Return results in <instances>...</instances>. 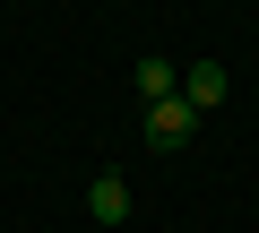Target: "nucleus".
<instances>
[{"instance_id":"1","label":"nucleus","mask_w":259,"mask_h":233,"mask_svg":"<svg viewBox=\"0 0 259 233\" xmlns=\"http://www.w3.org/2000/svg\"><path fill=\"white\" fill-rule=\"evenodd\" d=\"M190 130H199V112H190L182 95H164V104H147V147H156V156H173V147H190Z\"/></svg>"},{"instance_id":"2","label":"nucleus","mask_w":259,"mask_h":233,"mask_svg":"<svg viewBox=\"0 0 259 233\" xmlns=\"http://www.w3.org/2000/svg\"><path fill=\"white\" fill-rule=\"evenodd\" d=\"M225 86H233V78H225L216 61H190V69H182V104H190V112H216Z\"/></svg>"},{"instance_id":"3","label":"nucleus","mask_w":259,"mask_h":233,"mask_svg":"<svg viewBox=\"0 0 259 233\" xmlns=\"http://www.w3.org/2000/svg\"><path fill=\"white\" fill-rule=\"evenodd\" d=\"M87 216H95V224H121V216H130V181H121V173H95V190H87Z\"/></svg>"},{"instance_id":"4","label":"nucleus","mask_w":259,"mask_h":233,"mask_svg":"<svg viewBox=\"0 0 259 233\" xmlns=\"http://www.w3.org/2000/svg\"><path fill=\"white\" fill-rule=\"evenodd\" d=\"M182 95V61H139V104H164Z\"/></svg>"}]
</instances>
